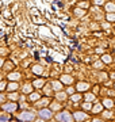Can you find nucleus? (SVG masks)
Listing matches in <instances>:
<instances>
[{
  "instance_id": "6ab92c4d",
  "label": "nucleus",
  "mask_w": 115,
  "mask_h": 122,
  "mask_svg": "<svg viewBox=\"0 0 115 122\" xmlns=\"http://www.w3.org/2000/svg\"><path fill=\"white\" fill-rule=\"evenodd\" d=\"M76 15H77V16H81V15H84V11L80 10V8H77L76 10Z\"/></svg>"
},
{
  "instance_id": "cd10ccee",
  "label": "nucleus",
  "mask_w": 115,
  "mask_h": 122,
  "mask_svg": "<svg viewBox=\"0 0 115 122\" xmlns=\"http://www.w3.org/2000/svg\"><path fill=\"white\" fill-rule=\"evenodd\" d=\"M1 99H3V96H1V95H0V102H1Z\"/></svg>"
},
{
  "instance_id": "2eb2a0df",
  "label": "nucleus",
  "mask_w": 115,
  "mask_h": 122,
  "mask_svg": "<svg viewBox=\"0 0 115 122\" xmlns=\"http://www.w3.org/2000/svg\"><path fill=\"white\" fill-rule=\"evenodd\" d=\"M103 105L104 106H107V107H112V100H110V99H104V102H103Z\"/></svg>"
},
{
  "instance_id": "39448f33",
  "label": "nucleus",
  "mask_w": 115,
  "mask_h": 122,
  "mask_svg": "<svg viewBox=\"0 0 115 122\" xmlns=\"http://www.w3.org/2000/svg\"><path fill=\"white\" fill-rule=\"evenodd\" d=\"M73 117H75L76 121H81V119H85V118H87V114H85V113H80V111H77V113L73 114Z\"/></svg>"
},
{
  "instance_id": "aec40b11",
  "label": "nucleus",
  "mask_w": 115,
  "mask_h": 122,
  "mask_svg": "<svg viewBox=\"0 0 115 122\" xmlns=\"http://www.w3.org/2000/svg\"><path fill=\"white\" fill-rule=\"evenodd\" d=\"M34 86H35V87H42V86H43V81H41V80H37L35 83H34Z\"/></svg>"
},
{
  "instance_id": "5701e85b",
  "label": "nucleus",
  "mask_w": 115,
  "mask_h": 122,
  "mask_svg": "<svg viewBox=\"0 0 115 122\" xmlns=\"http://www.w3.org/2000/svg\"><path fill=\"white\" fill-rule=\"evenodd\" d=\"M103 61H104V62H110L111 57H108V56H106V54H104V56H103Z\"/></svg>"
},
{
  "instance_id": "ddd939ff",
  "label": "nucleus",
  "mask_w": 115,
  "mask_h": 122,
  "mask_svg": "<svg viewBox=\"0 0 115 122\" xmlns=\"http://www.w3.org/2000/svg\"><path fill=\"white\" fill-rule=\"evenodd\" d=\"M53 87H54V90H56V91H60V90L62 88V81H61V83L54 81V83H53Z\"/></svg>"
},
{
  "instance_id": "f8f14e48",
  "label": "nucleus",
  "mask_w": 115,
  "mask_h": 122,
  "mask_svg": "<svg viewBox=\"0 0 115 122\" xmlns=\"http://www.w3.org/2000/svg\"><path fill=\"white\" fill-rule=\"evenodd\" d=\"M4 69H7V71H12L14 69V64L12 62H4Z\"/></svg>"
},
{
  "instance_id": "9d476101",
  "label": "nucleus",
  "mask_w": 115,
  "mask_h": 122,
  "mask_svg": "<svg viewBox=\"0 0 115 122\" xmlns=\"http://www.w3.org/2000/svg\"><path fill=\"white\" fill-rule=\"evenodd\" d=\"M33 72L37 73V75H41V73H42V66H41V65H34V66H33Z\"/></svg>"
},
{
  "instance_id": "a878e982",
  "label": "nucleus",
  "mask_w": 115,
  "mask_h": 122,
  "mask_svg": "<svg viewBox=\"0 0 115 122\" xmlns=\"http://www.w3.org/2000/svg\"><path fill=\"white\" fill-rule=\"evenodd\" d=\"M103 1H104V0H95V3H96V4H103Z\"/></svg>"
},
{
  "instance_id": "4be33fe9",
  "label": "nucleus",
  "mask_w": 115,
  "mask_h": 122,
  "mask_svg": "<svg viewBox=\"0 0 115 122\" xmlns=\"http://www.w3.org/2000/svg\"><path fill=\"white\" fill-rule=\"evenodd\" d=\"M57 98H58V99H60V100H64V99H65V94H64V92H62V94H61V92H60V94H58V95H57Z\"/></svg>"
},
{
  "instance_id": "6e6552de",
  "label": "nucleus",
  "mask_w": 115,
  "mask_h": 122,
  "mask_svg": "<svg viewBox=\"0 0 115 122\" xmlns=\"http://www.w3.org/2000/svg\"><path fill=\"white\" fill-rule=\"evenodd\" d=\"M106 11L107 12H114L115 11V4L114 3H107L106 4Z\"/></svg>"
},
{
  "instance_id": "f257e3e1",
  "label": "nucleus",
  "mask_w": 115,
  "mask_h": 122,
  "mask_svg": "<svg viewBox=\"0 0 115 122\" xmlns=\"http://www.w3.org/2000/svg\"><path fill=\"white\" fill-rule=\"evenodd\" d=\"M34 118H35L34 114L27 113V111H24V113H22L20 115H19V119H22V121H34Z\"/></svg>"
},
{
  "instance_id": "bb28decb",
  "label": "nucleus",
  "mask_w": 115,
  "mask_h": 122,
  "mask_svg": "<svg viewBox=\"0 0 115 122\" xmlns=\"http://www.w3.org/2000/svg\"><path fill=\"white\" fill-rule=\"evenodd\" d=\"M1 64H3V60H0V65H1Z\"/></svg>"
},
{
  "instance_id": "b1692460",
  "label": "nucleus",
  "mask_w": 115,
  "mask_h": 122,
  "mask_svg": "<svg viewBox=\"0 0 115 122\" xmlns=\"http://www.w3.org/2000/svg\"><path fill=\"white\" fill-rule=\"evenodd\" d=\"M107 19H108V20H115V15H112V14H108V15H107Z\"/></svg>"
},
{
  "instance_id": "f3484780",
  "label": "nucleus",
  "mask_w": 115,
  "mask_h": 122,
  "mask_svg": "<svg viewBox=\"0 0 115 122\" xmlns=\"http://www.w3.org/2000/svg\"><path fill=\"white\" fill-rule=\"evenodd\" d=\"M92 111H93V113H100V111H102V106H100V105H96L95 107H93Z\"/></svg>"
},
{
  "instance_id": "393cba45",
  "label": "nucleus",
  "mask_w": 115,
  "mask_h": 122,
  "mask_svg": "<svg viewBox=\"0 0 115 122\" xmlns=\"http://www.w3.org/2000/svg\"><path fill=\"white\" fill-rule=\"evenodd\" d=\"M4 87H5V83H0V91H3Z\"/></svg>"
},
{
  "instance_id": "c85d7f7f",
  "label": "nucleus",
  "mask_w": 115,
  "mask_h": 122,
  "mask_svg": "<svg viewBox=\"0 0 115 122\" xmlns=\"http://www.w3.org/2000/svg\"><path fill=\"white\" fill-rule=\"evenodd\" d=\"M112 77H115V73H114V75H112Z\"/></svg>"
},
{
  "instance_id": "a211bd4d",
  "label": "nucleus",
  "mask_w": 115,
  "mask_h": 122,
  "mask_svg": "<svg viewBox=\"0 0 115 122\" xmlns=\"http://www.w3.org/2000/svg\"><path fill=\"white\" fill-rule=\"evenodd\" d=\"M71 99L73 100V102H79V100L81 99V96H80V95H72Z\"/></svg>"
},
{
  "instance_id": "20e7f679",
  "label": "nucleus",
  "mask_w": 115,
  "mask_h": 122,
  "mask_svg": "<svg viewBox=\"0 0 115 122\" xmlns=\"http://www.w3.org/2000/svg\"><path fill=\"white\" fill-rule=\"evenodd\" d=\"M39 117H42V118H52V110H49V109L39 110Z\"/></svg>"
},
{
  "instance_id": "423d86ee",
  "label": "nucleus",
  "mask_w": 115,
  "mask_h": 122,
  "mask_svg": "<svg viewBox=\"0 0 115 122\" xmlns=\"http://www.w3.org/2000/svg\"><path fill=\"white\" fill-rule=\"evenodd\" d=\"M7 90H8L10 92H14L18 90V83H10L8 86H7Z\"/></svg>"
},
{
  "instance_id": "7ed1b4c3",
  "label": "nucleus",
  "mask_w": 115,
  "mask_h": 122,
  "mask_svg": "<svg viewBox=\"0 0 115 122\" xmlns=\"http://www.w3.org/2000/svg\"><path fill=\"white\" fill-rule=\"evenodd\" d=\"M57 119L58 121H72V117H71V114H68V113H60L57 115Z\"/></svg>"
},
{
  "instance_id": "1a4fd4ad",
  "label": "nucleus",
  "mask_w": 115,
  "mask_h": 122,
  "mask_svg": "<svg viewBox=\"0 0 115 122\" xmlns=\"http://www.w3.org/2000/svg\"><path fill=\"white\" fill-rule=\"evenodd\" d=\"M87 88H88V84L87 83H79L77 84V90H79V91H87Z\"/></svg>"
},
{
  "instance_id": "9b49d317",
  "label": "nucleus",
  "mask_w": 115,
  "mask_h": 122,
  "mask_svg": "<svg viewBox=\"0 0 115 122\" xmlns=\"http://www.w3.org/2000/svg\"><path fill=\"white\" fill-rule=\"evenodd\" d=\"M19 77H20V75H19V73H11V75H8V79H10V80H12V81L19 80Z\"/></svg>"
},
{
  "instance_id": "0eeeda50",
  "label": "nucleus",
  "mask_w": 115,
  "mask_h": 122,
  "mask_svg": "<svg viewBox=\"0 0 115 122\" xmlns=\"http://www.w3.org/2000/svg\"><path fill=\"white\" fill-rule=\"evenodd\" d=\"M61 81L65 84H71L72 81H73V79L71 77V76H68V75H65V76H62L61 77Z\"/></svg>"
},
{
  "instance_id": "f03ea898",
  "label": "nucleus",
  "mask_w": 115,
  "mask_h": 122,
  "mask_svg": "<svg viewBox=\"0 0 115 122\" xmlns=\"http://www.w3.org/2000/svg\"><path fill=\"white\" fill-rule=\"evenodd\" d=\"M3 109H4L7 113H12V111H15V110L18 109V106H16V103H7V105L3 106Z\"/></svg>"
},
{
  "instance_id": "4468645a",
  "label": "nucleus",
  "mask_w": 115,
  "mask_h": 122,
  "mask_svg": "<svg viewBox=\"0 0 115 122\" xmlns=\"http://www.w3.org/2000/svg\"><path fill=\"white\" fill-rule=\"evenodd\" d=\"M31 91H33V86L26 84V86H24V88H23V92H24V94H29V92H30V94H31Z\"/></svg>"
},
{
  "instance_id": "dca6fc26",
  "label": "nucleus",
  "mask_w": 115,
  "mask_h": 122,
  "mask_svg": "<svg viewBox=\"0 0 115 122\" xmlns=\"http://www.w3.org/2000/svg\"><path fill=\"white\" fill-rule=\"evenodd\" d=\"M39 99V95L38 94H31L30 95V100H33V102H35V100Z\"/></svg>"
},
{
  "instance_id": "412c9836",
  "label": "nucleus",
  "mask_w": 115,
  "mask_h": 122,
  "mask_svg": "<svg viewBox=\"0 0 115 122\" xmlns=\"http://www.w3.org/2000/svg\"><path fill=\"white\" fill-rule=\"evenodd\" d=\"M85 99L88 100V102H92V100L95 99V95H87L85 96Z\"/></svg>"
}]
</instances>
